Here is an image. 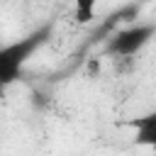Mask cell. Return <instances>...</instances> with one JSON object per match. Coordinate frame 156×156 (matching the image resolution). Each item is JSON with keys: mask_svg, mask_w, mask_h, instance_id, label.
I'll return each instance as SVG.
<instances>
[{"mask_svg": "<svg viewBox=\"0 0 156 156\" xmlns=\"http://www.w3.org/2000/svg\"><path fill=\"white\" fill-rule=\"evenodd\" d=\"M44 39H46V29H37V32H32V34L12 41V44L0 46V90L22 78L27 61L44 44Z\"/></svg>", "mask_w": 156, "mask_h": 156, "instance_id": "obj_1", "label": "cell"}, {"mask_svg": "<svg viewBox=\"0 0 156 156\" xmlns=\"http://www.w3.org/2000/svg\"><path fill=\"white\" fill-rule=\"evenodd\" d=\"M151 37H154V24H132V27L119 29L107 41V51L112 56L129 58V56H136L151 41Z\"/></svg>", "mask_w": 156, "mask_h": 156, "instance_id": "obj_2", "label": "cell"}, {"mask_svg": "<svg viewBox=\"0 0 156 156\" xmlns=\"http://www.w3.org/2000/svg\"><path fill=\"white\" fill-rule=\"evenodd\" d=\"M132 127L136 129V144H141V146H154L156 144V115L154 112L132 119Z\"/></svg>", "mask_w": 156, "mask_h": 156, "instance_id": "obj_3", "label": "cell"}, {"mask_svg": "<svg viewBox=\"0 0 156 156\" xmlns=\"http://www.w3.org/2000/svg\"><path fill=\"white\" fill-rule=\"evenodd\" d=\"M73 20H76L78 24L93 22V20H95V2H93V0H80V2H76V7H73Z\"/></svg>", "mask_w": 156, "mask_h": 156, "instance_id": "obj_4", "label": "cell"}]
</instances>
